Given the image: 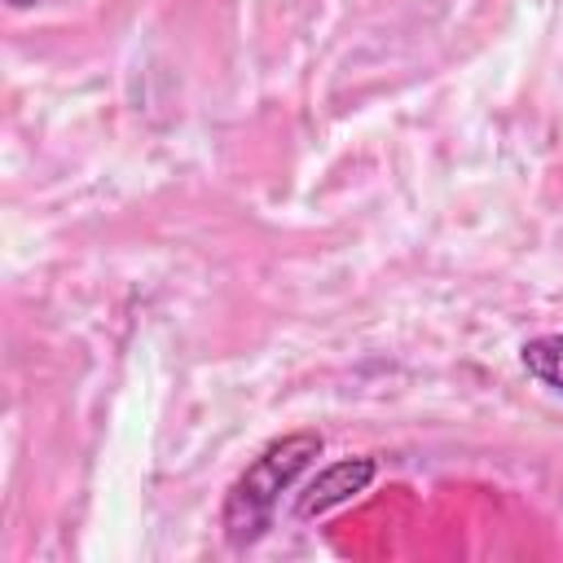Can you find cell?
I'll list each match as a JSON object with an SVG mask.
<instances>
[{
	"instance_id": "cell-1",
	"label": "cell",
	"mask_w": 563,
	"mask_h": 563,
	"mask_svg": "<svg viewBox=\"0 0 563 563\" xmlns=\"http://www.w3.org/2000/svg\"><path fill=\"white\" fill-rule=\"evenodd\" d=\"M321 444H325L321 431H290V435L268 440L246 462V471L233 479V488L224 497V510H220V528H224V541L233 550L255 545L273 528L282 493L303 475V466L321 453Z\"/></svg>"
},
{
	"instance_id": "cell-2",
	"label": "cell",
	"mask_w": 563,
	"mask_h": 563,
	"mask_svg": "<svg viewBox=\"0 0 563 563\" xmlns=\"http://www.w3.org/2000/svg\"><path fill=\"white\" fill-rule=\"evenodd\" d=\"M378 475V462L374 457H343V462H330L325 471H317L308 479V488L295 497V515L299 519H312V515H325L352 497H361Z\"/></svg>"
},
{
	"instance_id": "cell-3",
	"label": "cell",
	"mask_w": 563,
	"mask_h": 563,
	"mask_svg": "<svg viewBox=\"0 0 563 563\" xmlns=\"http://www.w3.org/2000/svg\"><path fill=\"white\" fill-rule=\"evenodd\" d=\"M519 361H523V369L537 383H545L550 391L563 396V334H537V339H528L519 347Z\"/></svg>"
},
{
	"instance_id": "cell-4",
	"label": "cell",
	"mask_w": 563,
	"mask_h": 563,
	"mask_svg": "<svg viewBox=\"0 0 563 563\" xmlns=\"http://www.w3.org/2000/svg\"><path fill=\"white\" fill-rule=\"evenodd\" d=\"M9 4H13V9H26V4H31V0H9Z\"/></svg>"
}]
</instances>
